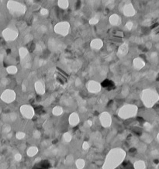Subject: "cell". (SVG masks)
<instances>
[{
	"label": "cell",
	"mask_w": 159,
	"mask_h": 169,
	"mask_svg": "<svg viewBox=\"0 0 159 169\" xmlns=\"http://www.w3.org/2000/svg\"><path fill=\"white\" fill-rule=\"evenodd\" d=\"M126 157L125 151L121 148H114L112 149L107 154L104 165L103 169H115L124 161Z\"/></svg>",
	"instance_id": "cell-1"
},
{
	"label": "cell",
	"mask_w": 159,
	"mask_h": 169,
	"mask_svg": "<svg viewBox=\"0 0 159 169\" xmlns=\"http://www.w3.org/2000/svg\"><path fill=\"white\" fill-rule=\"evenodd\" d=\"M7 9L10 13L16 16H22L26 12V7L24 5L16 1H9L7 2Z\"/></svg>",
	"instance_id": "cell-2"
},
{
	"label": "cell",
	"mask_w": 159,
	"mask_h": 169,
	"mask_svg": "<svg viewBox=\"0 0 159 169\" xmlns=\"http://www.w3.org/2000/svg\"><path fill=\"white\" fill-rule=\"evenodd\" d=\"M137 112V106L134 105H125L119 110L118 115L122 119H128L134 116Z\"/></svg>",
	"instance_id": "cell-3"
},
{
	"label": "cell",
	"mask_w": 159,
	"mask_h": 169,
	"mask_svg": "<svg viewBox=\"0 0 159 169\" xmlns=\"http://www.w3.org/2000/svg\"><path fill=\"white\" fill-rule=\"evenodd\" d=\"M54 32L61 36H67L70 31V24L68 22H61L54 26Z\"/></svg>",
	"instance_id": "cell-4"
},
{
	"label": "cell",
	"mask_w": 159,
	"mask_h": 169,
	"mask_svg": "<svg viewBox=\"0 0 159 169\" xmlns=\"http://www.w3.org/2000/svg\"><path fill=\"white\" fill-rule=\"evenodd\" d=\"M2 35L4 40H6V41H13V40H15L18 37L19 33L17 30L8 27L3 30Z\"/></svg>",
	"instance_id": "cell-5"
},
{
	"label": "cell",
	"mask_w": 159,
	"mask_h": 169,
	"mask_svg": "<svg viewBox=\"0 0 159 169\" xmlns=\"http://www.w3.org/2000/svg\"><path fill=\"white\" fill-rule=\"evenodd\" d=\"M16 92L12 89H6L1 94L0 99L6 103H11L16 99Z\"/></svg>",
	"instance_id": "cell-6"
},
{
	"label": "cell",
	"mask_w": 159,
	"mask_h": 169,
	"mask_svg": "<svg viewBox=\"0 0 159 169\" xmlns=\"http://www.w3.org/2000/svg\"><path fill=\"white\" fill-rule=\"evenodd\" d=\"M20 112L27 119H32L34 116V109L30 105H23L20 107Z\"/></svg>",
	"instance_id": "cell-7"
},
{
	"label": "cell",
	"mask_w": 159,
	"mask_h": 169,
	"mask_svg": "<svg viewBox=\"0 0 159 169\" xmlns=\"http://www.w3.org/2000/svg\"><path fill=\"white\" fill-rule=\"evenodd\" d=\"M99 120L103 127H110L112 124V117L108 112H102L99 116Z\"/></svg>",
	"instance_id": "cell-8"
},
{
	"label": "cell",
	"mask_w": 159,
	"mask_h": 169,
	"mask_svg": "<svg viewBox=\"0 0 159 169\" xmlns=\"http://www.w3.org/2000/svg\"><path fill=\"white\" fill-rule=\"evenodd\" d=\"M101 85L95 81H90L87 85V89L91 93H98L101 91Z\"/></svg>",
	"instance_id": "cell-9"
},
{
	"label": "cell",
	"mask_w": 159,
	"mask_h": 169,
	"mask_svg": "<svg viewBox=\"0 0 159 169\" xmlns=\"http://www.w3.org/2000/svg\"><path fill=\"white\" fill-rule=\"evenodd\" d=\"M123 13L126 16H133L136 13L134 6L130 3L126 4L123 7Z\"/></svg>",
	"instance_id": "cell-10"
},
{
	"label": "cell",
	"mask_w": 159,
	"mask_h": 169,
	"mask_svg": "<svg viewBox=\"0 0 159 169\" xmlns=\"http://www.w3.org/2000/svg\"><path fill=\"white\" fill-rule=\"evenodd\" d=\"M68 121H69V123L71 126H75L78 125L80 122L79 116L78 115V113H76V112H73V113H71L70 115Z\"/></svg>",
	"instance_id": "cell-11"
},
{
	"label": "cell",
	"mask_w": 159,
	"mask_h": 169,
	"mask_svg": "<svg viewBox=\"0 0 159 169\" xmlns=\"http://www.w3.org/2000/svg\"><path fill=\"white\" fill-rule=\"evenodd\" d=\"M34 87H35L36 92H37L38 94L44 95L45 93V86H44V84L41 81H36L35 85H34Z\"/></svg>",
	"instance_id": "cell-12"
},
{
	"label": "cell",
	"mask_w": 159,
	"mask_h": 169,
	"mask_svg": "<svg viewBox=\"0 0 159 169\" xmlns=\"http://www.w3.org/2000/svg\"><path fill=\"white\" fill-rule=\"evenodd\" d=\"M90 46L92 49L94 50H99L103 46V43L100 39H94L91 41Z\"/></svg>",
	"instance_id": "cell-13"
},
{
	"label": "cell",
	"mask_w": 159,
	"mask_h": 169,
	"mask_svg": "<svg viewBox=\"0 0 159 169\" xmlns=\"http://www.w3.org/2000/svg\"><path fill=\"white\" fill-rule=\"evenodd\" d=\"M110 23L112 26H118L120 23V18L116 14H112L110 17Z\"/></svg>",
	"instance_id": "cell-14"
},
{
	"label": "cell",
	"mask_w": 159,
	"mask_h": 169,
	"mask_svg": "<svg viewBox=\"0 0 159 169\" xmlns=\"http://www.w3.org/2000/svg\"><path fill=\"white\" fill-rule=\"evenodd\" d=\"M127 53H128V45L127 44H123L118 48V54L121 56H124Z\"/></svg>",
	"instance_id": "cell-15"
},
{
	"label": "cell",
	"mask_w": 159,
	"mask_h": 169,
	"mask_svg": "<svg viewBox=\"0 0 159 169\" xmlns=\"http://www.w3.org/2000/svg\"><path fill=\"white\" fill-rule=\"evenodd\" d=\"M38 153V148L37 147H30L28 148V150L27 151V155L30 157H34Z\"/></svg>",
	"instance_id": "cell-16"
},
{
	"label": "cell",
	"mask_w": 159,
	"mask_h": 169,
	"mask_svg": "<svg viewBox=\"0 0 159 169\" xmlns=\"http://www.w3.org/2000/svg\"><path fill=\"white\" fill-rule=\"evenodd\" d=\"M28 54H29V51H28V50L26 48V47H22L19 48V57H20V58H21L22 61L27 57Z\"/></svg>",
	"instance_id": "cell-17"
},
{
	"label": "cell",
	"mask_w": 159,
	"mask_h": 169,
	"mask_svg": "<svg viewBox=\"0 0 159 169\" xmlns=\"http://www.w3.org/2000/svg\"><path fill=\"white\" fill-rule=\"evenodd\" d=\"M134 65L137 69H141L144 65V62L140 58H136L134 60Z\"/></svg>",
	"instance_id": "cell-18"
},
{
	"label": "cell",
	"mask_w": 159,
	"mask_h": 169,
	"mask_svg": "<svg viewBox=\"0 0 159 169\" xmlns=\"http://www.w3.org/2000/svg\"><path fill=\"white\" fill-rule=\"evenodd\" d=\"M58 5L61 9H68V7L69 6V2L67 0H60V1L58 2Z\"/></svg>",
	"instance_id": "cell-19"
},
{
	"label": "cell",
	"mask_w": 159,
	"mask_h": 169,
	"mask_svg": "<svg viewBox=\"0 0 159 169\" xmlns=\"http://www.w3.org/2000/svg\"><path fill=\"white\" fill-rule=\"evenodd\" d=\"M52 112H53V114L54 116H61V114L63 113V109H62V107H61V106H55L54 108L52 109Z\"/></svg>",
	"instance_id": "cell-20"
},
{
	"label": "cell",
	"mask_w": 159,
	"mask_h": 169,
	"mask_svg": "<svg viewBox=\"0 0 159 169\" xmlns=\"http://www.w3.org/2000/svg\"><path fill=\"white\" fill-rule=\"evenodd\" d=\"M6 71L10 75H15V74L17 73L18 69H17V68L16 67V66L10 65V66H8V67L6 68Z\"/></svg>",
	"instance_id": "cell-21"
},
{
	"label": "cell",
	"mask_w": 159,
	"mask_h": 169,
	"mask_svg": "<svg viewBox=\"0 0 159 169\" xmlns=\"http://www.w3.org/2000/svg\"><path fill=\"white\" fill-rule=\"evenodd\" d=\"M75 165L78 169H83L85 165V162L83 159H78L75 162Z\"/></svg>",
	"instance_id": "cell-22"
},
{
	"label": "cell",
	"mask_w": 159,
	"mask_h": 169,
	"mask_svg": "<svg viewBox=\"0 0 159 169\" xmlns=\"http://www.w3.org/2000/svg\"><path fill=\"white\" fill-rule=\"evenodd\" d=\"M145 164L142 161H138L134 164V169H144Z\"/></svg>",
	"instance_id": "cell-23"
},
{
	"label": "cell",
	"mask_w": 159,
	"mask_h": 169,
	"mask_svg": "<svg viewBox=\"0 0 159 169\" xmlns=\"http://www.w3.org/2000/svg\"><path fill=\"white\" fill-rule=\"evenodd\" d=\"M65 161H66V164H67V165H71V164L73 163V161H74L73 155H71V154L68 155L67 157H66Z\"/></svg>",
	"instance_id": "cell-24"
},
{
	"label": "cell",
	"mask_w": 159,
	"mask_h": 169,
	"mask_svg": "<svg viewBox=\"0 0 159 169\" xmlns=\"http://www.w3.org/2000/svg\"><path fill=\"white\" fill-rule=\"evenodd\" d=\"M63 138L65 142H70L71 139H72V137H71V134H69V133H65L63 136Z\"/></svg>",
	"instance_id": "cell-25"
},
{
	"label": "cell",
	"mask_w": 159,
	"mask_h": 169,
	"mask_svg": "<svg viewBox=\"0 0 159 169\" xmlns=\"http://www.w3.org/2000/svg\"><path fill=\"white\" fill-rule=\"evenodd\" d=\"M25 136H26L25 133H23L22 131L17 132L16 134V139H18V140H23V139H24Z\"/></svg>",
	"instance_id": "cell-26"
},
{
	"label": "cell",
	"mask_w": 159,
	"mask_h": 169,
	"mask_svg": "<svg viewBox=\"0 0 159 169\" xmlns=\"http://www.w3.org/2000/svg\"><path fill=\"white\" fill-rule=\"evenodd\" d=\"M8 117H9V120L10 121L13 122L17 119V115H16V113H15V112H11V113L9 114Z\"/></svg>",
	"instance_id": "cell-27"
},
{
	"label": "cell",
	"mask_w": 159,
	"mask_h": 169,
	"mask_svg": "<svg viewBox=\"0 0 159 169\" xmlns=\"http://www.w3.org/2000/svg\"><path fill=\"white\" fill-rule=\"evenodd\" d=\"M2 130H3L4 133H6V134H8V133H9L10 130H11V126H10L9 124L4 125L3 127H2Z\"/></svg>",
	"instance_id": "cell-28"
},
{
	"label": "cell",
	"mask_w": 159,
	"mask_h": 169,
	"mask_svg": "<svg viewBox=\"0 0 159 169\" xmlns=\"http://www.w3.org/2000/svg\"><path fill=\"white\" fill-rule=\"evenodd\" d=\"M98 22H99V17H96V16H95V17H93V18H92V19L89 20V23H90L91 25H95V24H96V23H98Z\"/></svg>",
	"instance_id": "cell-29"
},
{
	"label": "cell",
	"mask_w": 159,
	"mask_h": 169,
	"mask_svg": "<svg viewBox=\"0 0 159 169\" xmlns=\"http://www.w3.org/2000/svg\"><path fill=\"white\" fill-rule=\"evenodd\" d=\"M33 136L35 139H39L40 136H41V133H40L39 130H34L33 133Z\"/></svg>",
	"instance_id": "cell-30"
},
{
	"label": "cell",
	"mask_w": 159,
	"mask_h": 169,
	"mask_svg": "<svg viewBox=\"0 0 159 169\" xmlns=\"http://www.w3.org/2000/svg\"><path fill=\"white\" fill-rule=\"evenodd\" d=\"M112 84V81L110 80H105L103 82H102V86L105 87V88H107V87H110Z\"/></svg>",
	"instance_id": "cell-31"
},
{
	"label": "cell",
	"mask_w": 159,
	"mask_h": 169,
	"mask_svg": "<svg viewBox=\"0 0 159 169\" xmlns=\"http://www.w3.org/2000/svg\"><path fill=\"white\" fill-rule=\"evenodd\" d=\"M49 165H50L49 161H41V167H42L43 168H49Z\"/></svg>",
	"instance_id": "cell-32"
},
{
	"label": "cell",
	"mask_w": 159,
	"mask_h": 169,
	"mask_svg": "<svg viewBox=\"0 0 159 169\" xmlns=\"http://www.w3.org/2000/svg\"><path fill=\"white\" fill-rule=\"evenodd\" d=\"M40 14H41L42 16H47L48 14V10L45 8H42L41 10H40Z\"/></svg>",
	"instance_id": "cell-33"
},
{
	"label": "cell",
	"mask_w": 159,
	"mask_h": 169,
	"mask_svg": "<svg viewBox=\"0 0 159 169\" xmlns=\"http://www.w3.org/2000/svg\"><path fill=\"white\" fill-rule=\"evenodd\" d=\"M14 157H15V160H16V161H21V159H22V155L20 154H16Z\"/></svg>",
	"instance_id": "cell-34"
},
{
	"label": "cell",
	"mask_w": 159,
	"mask_h": 169,
	"mask_svg": "<svg viewBox=\"0 0 159 169\" xmlns=\"http://www.w3.org/2000/svg\"><path fill=\"white\" fill-rule=\"evenodd\" d=\"M82 148H83V150H88L89 148V143L88 142H84L83 143V144H82Z\"/></svg>",
	"instance_id": "cell-35"
},
{
	"label": "cell",
	"mask_w": 159,
	"mask_h": 169,
	"mask_svg": "<svg viewBox=\"0 0 159 169\" xmlns=\"http://www.w3.org/2000/svg\"><path fill=\"white\" fill-rule=\"evenodd\" d=\"M126 27L129 30H130L132 29V27H133V23L131 22H127L126 23Z\"/></svg>",
	"instance_id": "cell-36"
},
{
	"label": "cell",
	"mask_w": 159,
	"mask_h": 169,
	"mask_svg": "<svg viewBox=\"0 0 159 169\" xmlns=\"http://www.w3.org/2000/svg\"><path fill=\"white\" fill-rule=\"evenodd\" d=\"M86 123L88 124V126H91L92 125V122L91 120H87Z\"/></svg>",
	"instance_id": "cell-37"
},
{
	"label": "cell",
	"mask_w": 159,
	"mask_h": 169,
	"mask_svg": "<svg viewBox=\"0 0 159 169\" xmlns=\"http://www.w3.org/2000/svg\"><path fill=\"white\" fill-rule=\"evenodd\" d=\"M38 169H41V168H38Z\"/></svg>",
	"instance_id": "cell-38"
}]
</instances>
